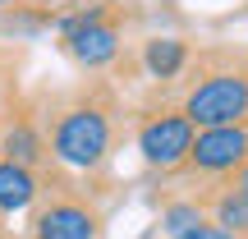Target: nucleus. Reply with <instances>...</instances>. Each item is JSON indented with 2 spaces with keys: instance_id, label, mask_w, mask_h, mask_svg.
<instances>
[{
  "instance_id": "nucleus-5",
  "label": "nucleus",
  "mask_w": 248,
  "mask_h": 239,
  "mask_svg": "<svg viewBox=\"0 0 248 239\" xmlns=\"http://www.w3.org/2000/svg\"><path fill=\"white\" fill-rule=\"evenodd\" d=\"M188 161L202 175H234L248 161V120L221 124V129H198L193 147H188Z\"/></svg>"
},
{
  "instance_id": "nucleus-2",
  "label": "nucleus",
  "mask_w": 248,
  "mask_h": 239,
  "mask_svg": "<svg viewBox=\"0 0 248 239\" xmlns=\"http://www.w3.org/2000/svg\"><path fill=\"white\" fill-rule=\"evenodd\" d=\"M193 129H221V124L248 120V69H212L188 88L179 106Z\"/></svg>"
},
{
  "instance_id": "nucleus-6",
  "label": "nucleus",
  "mask_w": 248,
  "mask_h": 239,
  "mask_svg": "<svg viewBox=\"0 0 248 239\" xmlns=\"http://www.w3.org/2000/svg\"><path fill=\"white\" fill-rule=\"evenodd\" d=\"M32 235L37 239H97L101 235V221H97V212H92L88 203L60 198V203H51L32 221Z\"/></svg>"
},
{
  "instance_id": "nucleus-11",
  "label": "nucleus",
  "mask_w": 248,
  "mask_h": 239,
  "mask_svg": "<svg viewBox=\"0 0 248 239\" xmlns=\"http://www.w3.org/2000/svg\"><path fill=\"white\" fill-rule=\"evenodd\" d=\"M161 225H166L170 239H179V235L193 230V225H202V207H198V203H175V207L161 212Z\"/></svg>"
},
{
  "instance_id": "nucleus-10",
  "label": "nucleus",
  "mask_w": 248,
  "mask_h": 239,
  "mask_svg": "<svg viewBox=\"0 0 248 239\" xmlns=\"http://www.w3.org/2000/svg\"><path fill=\"white\" fill-rule=\"evenodd\" d=\"M212 216L216 221L212 225H221V230H230V235H248V198L239 193V189H221V193L212 198Z\"/></svg>"
},
{
  "instance_id": "nucleus-3",
  "label": "nucleus",
  "mask_w": 248,
  "mask_h": 239,
  "mask_svg": "<svg viewBox=\"0 0 248 239\" xmlns=\"http://www.w3.org/2000/svg\"><path fill=\"white\" fill-rule=\"evenodd\" d=\"M193 124H188L179 111H161V115H147L138 124V152L152 170H175L179 161H188V147H193Z\"/></svg>"
},
{
  "instance_id": "nucleus-9",
  "label": "nucleus",
  "mask_w": 248,
  "mask_h": 239,
  "mask_svg": "<svg viewBox=\"0 0 248 239\" xmlns=\"http://www.w3.org/2000/svg\"><path fill=\"white\" fill-rule=\"evenodd\" d=\"M42 152H46V143H42V133L32 129V124H9L5 129V138H0V161H14V166H28L32 170L37 161H42Z\"/></svg>"
},
{
  "instance_id": "nucleus-13",
  "label": "nucleus",
  "mask_w": 248,
  "mask_h": 239,
  "mask_svg": "<svg viewBox=\"0 0 248 239\" xmlns=\"http://www.w3.org/2000/svg\"><path fill=\"white\" fill-rule=\"evenodd\" d=\"M234 189H239V193L248 198V161H244V166H239V170H234Z\"/></svg>"
},
{
  "instance_id": "nucleus-1",
  "label": "nucleus",
  "mask_w": 248,
  "mask_h": 239,
  "mask_svg": "<svg viewBox=\"0 0 248 239\" xmlns=\"http://www.w3.org/2000/svg\"><path fill=\"white\" fill-rule=\"evenodd\" d=\"M115 143V120L101 97H74L55 111L51 120V152L74 170H97L110 157Z\"/></svg>"
},
{
  "instance_id": "nucleus-8",
  "label": "nucleus",
  "mask_w": 248,
  "mask_h": 239,
  "mask_svg": "<svg viewBox=\"0 0 248 239\" xmlns=\"http://www.w3.org/2000/svg\"><path fill=\"white\" fill-rule=\"evenodd\" d=\"M37 198V175L28 166H14V161H0V212H23Z\"/></svg>"
},
{
  "instance_id": "nucleus-4",
  "label": "nucleus",
  "mask_w": 248,
  "mask_h": 239,
  "mask_svg": "<svg viewBox=\"0 0 248 239\" xmlns=\"http://www.w3.org/2000/svg\"><path fill=\"white\" fill-rule=\"evenodd\" d=\"M64 51L83 69H101L120 55V28L106 18V9L74 14V18H64Z\"/></svg>"
},
{
  "instance_id": "nucleus-7",
  "label": "nucleus",
  "mask_w": 248,
  "mask_h": 239,
  "mask_svg": "<svg viewBox=\"0 0 248 239\" xmlns=\"http://www.w3.org/2000/svg\"><path fill=\"white\" fill-rule=\"evenodd\" d=\"M188 60V42L184 37H152L142 46V64H147L152 79H175Z\"/></svg>"
},
{
  "instance_id": "nucleus-12",
  "label": "nucleus",
  "mask_w": 248,
  "mask_h": 239,
  "mask_svg": "<svg viewBox=\"0 0 248 239\" xmlns=\"http://www.w3.org/2000/svg\"><path fill=\"white\" fill-rule=\"evenodd\" d=\"M179 239H248V235H230V230H221V225H193L188 235H179Z\"/></svg>"
}]
</instances>
